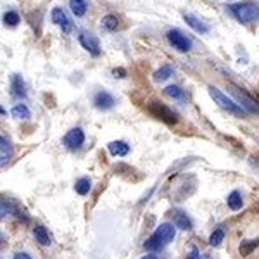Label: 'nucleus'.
<instances>
[{
  "mask_svg": "<svg viewBox=\"0 0 259 259\" xmlns=\"http://www.w3.org/2000/svg\"><path fill=\"white\" fill-rule=\"evenodd\" d=\"M75 188H76V192H78L80 195H86L90 192V188H92V180L86 178V176L80 178V180L76 181Z\"/></svg>",
  "mask_w": 259,
  "mask_h": 259,
  "instance_id": "22",
  "label": "nucleus"
},
{
  "mask_svg": "<svg viewBox=\"0 0 259 259\" xmlns=\"http://www.w3.org/2000/svg\"><path fill=\"white\" fill-rule=\"evenodd\" d=\"M50 17H52V21H54V23L57 24L59 28H61L62 33L69 35L73 31V23L69 21V17L66 16V12L61 9V7H55V9L52 10Z\"/></svg>",
  "mask_w": 259,
  "mask_h": 259,
  "instance_id": "9",
  "label": "nucleus"
},
{
  "mask_svg": "<svg viewBox=\"0 0 259 259\" xmlns=\"http://www.w3.org/2000/svg\"><path fill=\"white\" fill-rule=\"evenodd\" d=\"M173 73H174L173 66L164 64V66H161V68L157 69L156 73H154V80H156V82H164V80L171 78V76H173Z\"/></svg>",
  "mask_w": 259,
  "mask_h": 259,
  "instance_id": "18",
  "label": "nucleus"
},
{
  "mask_svg": "<svg viewBox=\"0 0 259 259\" xmlns=\"http://www.w3.org/2000/svg\"><path fill=\"white\" fill-rule=\"evenodd\" d=\"M174 233H176V226L173 223H163L156 228V232L145 240L143 247L147 251H161L163 247H166L170 242H173Z\"/></svg>",
  "mask_w": 259,
  "mask_h": 259,
  "instance_id": "2",
  "label": "nucleus"
},
{
  "mask_svg": "<svg viewBox=\"0 0 259 259\" xmlns=\"http://www.w3.org/2000/svg\"><path fill=\"white\" fill-rule=\"evenodd\" d=\"M173 225L176 226V228H180V230H192L194 223H192V219L187 216V213L174 211L173 213Z\"/></svg>",
  "mask_w": 259,
  "mask_h": 259,
  "instance_id": "12",
  "label": "nucleus"
},
{
  "mask_svg": "<svg viewBox=\"0 0 259 259\" xmlns=\"http://www.w3.org/2000/svg\"><path fill=\"white\" fill-rule=\"evenodd\" d=\"M226 7L233 14V17L242 24L256 23L259 19V0H244V2L230 3Z\"/></svg>",
  "mask_w": 259,
  "mask_h": 259,
  "instance_id": "1",
  "label": "nucleus"
},
{
  "mask_svg": "<svg viewBox=\"0 0 259 259\" xmlns=\"http://www.w3.org/2000/svg\"><path fill=\"white\" fill-rule=\"evenodd\" d=\"M259 246V240H247V242H242L240 244V254L242 256H249L251 253L254 251V247Z\"/></svg>",
  "mask_w": 259,
  "mask_h": 259,
  "instance_id": "26",
  "label": "nucleus"
},
{
  "mask_svg": "<svg viewBox=\"0 0 259 259\" xmlns=\"http://www.w3.org/2000/svg\"><path fill=\"white\" fill-rule=\"evenodd\" d=\"M7 163H9V156H2V157H0V168L7 166Z\"/></svg>",
  "mask_w": 259,
  "mask_h": 259,
  "instance_id": "32",
  "label": "nucleus"
},
{
  "mask_svg": "<svg viewBox=\"0 0 259 259\" xmlns=\"http://www.w3.org/2000/svg\"><path fill=\"white\" fill-rule=\"evenodd\" d=\"M78 40H80V43H82V47L85 48L86 52H90L92 55H100V43H99V40H97L95 37H93L92 33H86V31H83L82 35L78 37Z\"/></svg>",
  "mask_w": 259,
  "mask_h": 259,
  "instance_id": "7",
  "label": "nucleus"
},
{
  "mask_svg": "<svg viewBox=\"0 0 259 259\" xmlns=\"http://www.w3.org/2000/svg\"><path fill=\"white\" fill-rule=\"evenodd\" d=\"M107 149H109V152L113 154L114 157H125V156H128V152H130V145L127 142H123V140L111 142L109 145H107Z\"/></svg>",
  "mask_w": 259,
  "mask_h": 259,
  "instance_id": "13",
  "label": "nucleus"
},
{
  "mask_svg": "<svg viewBox=\"0 0 259 259\" xmlns=\"http://www.w3.org/2000/svg\"><path fill=\"white\" fill-rule=\"evenodd\" d=\"M166 37H168V42L171 43V47L176 48L178 52H190L192 50V40L183 33V31L173 28V30L168 31Z\"/></svg>",
  "mask_w": 259,
  "mask_h": 259,
  "instance_id": "6",
  "label": "nucleus"
},
{
  "mask_svg": "<svg viewBox=\"0 0 259 259\" xmlns=\"http://www.w3.org/2000/svg\"><path fill=\"white\" fill-rule=\"evenodd\" d=\"M5 244H7V237L3 235V233H0V249L5 247Z\"/></svg>",
  "mask_w": 259,
  "mask_h": 259,
  "instance_id": "31",
  "label": "nucleus"
},
{
  "mask_svg": "<svg viewBox=\"0 0 259 259\" xmlns=\"http://www.w3.org/2000/svg\"><path fill=\"white\" fill-rule=\"evenodd\" d=\"M209 95L213 97V100H215L216 104H218L221 109H225V111H228L230 114H233V116H239V118H246L247 116V113L246 111L242 109V107L239 106V104H235L233 102L230 97H226L225 93L221 92L219 88H216V86H209Z\"/></svg>",
  "mask_w": 259,
  "mask_h": 259,
  "instance_id": "3",
  "label": "nucleus"
},
{
  "mask_svg": "<svg viewBox=\"0 0 259 259\" xmlns=\"http://www.w3.org/2000/svg\"><path fill=\"white\" fill-rule=\"evenodd\" d=\"M164 93H166L168 97H171L173 100H183L185 99V90L178 85L166 86V88H164Z\"/></svg>",
  "mask_w": 259,
  "mask_h": 259,
  "instance_id": "19",
  "label": "nucleus"
},
{
  "mask_svg": "<svg viewBox=\"0 0 259 259\" xmlns=\"http://www.w3.org/2000/svg\"><path fill=\"white\" fill-rule=\"evenodd\" d=\"M187 259H201V253H199L197 247H192L190 253H188V256H187Z\"/></svg>",
  "mask_w": 259,
  "mask_h": 259,
  "instance_id": "29",
  "label": "nucleus"
},
{
  "mask_svg": "<svg viewBox=\"0 0 259 259\" xmlns=\"http://www.w3.org/2000/svg\"><path fill=\"white\" fill-rule=\"evenodd\" d=\"M228 90H230V93L235 97L239 106L242 107L246 113H253V114H258L259 116V102L256 99H253L246 90L239 88V86H235V85H230Z\"/></svg>",
  "mask_w": 259,
  "mask_h": 259,
  "instance_id": "4",
  "label": "nucleus"
},
{
  "mask_svg": "<svg viewBox=\"0 0 259 259\" xmlns=\"http://www.w3.org/2000/svg\"><path fill=\"white\" fill-rule=\"evenodd\" d=\"M10 90L16 97H26V85H24V80L19 75L10 76Z\"/></svg>",
  "mask_w": 259,
  "mask_h": 259,
  "instance_id": "14",
  "label": "nucleus"
},
{
  "mask_svg": "<svg viewBox=\"0 0 259 259\" xmlns=\"http://www.w3.org/2000/svg\"><path fill=\"white\" fill-rule=\"evenodd\" d=\"M206 259H211V258H209V256H206Z\"/></svg>",
  "mask_w": 259,
  "mask_h": 259,
  "instance_id": "35",
  "label": "nucleus"
},
{
  "mask_svg": "<svg viewBox=\"0 0 259 259\" xmlns=\"http://www.w3.org/2000/svg\"><path fill=\"white\" fill-rule=\"evenodd\" d=\"M142 259H159L156 256V254H145V256H143Z\"/></svg>",
  "mask_w": 259,
  "mask_h": 259,
  "instance_id": "33",
  "label": "nucleus"
},
{
  "mask_svg": "<svg viewBox=\"0 0 259 259\" xmlns=\"http://www.w3.org/2000/svg\"><path fill=\"white\" fill-rule=\"evenodd\" d=\"M0 152H3L5 156H12V145H10V142L5 138V136L0 135Z\"/></svg>",
  "mask_w": 259,
  "mask_h": 259,
  "instance_id": "27",
  "label": "nucleus"
},
{
  "mask_svg": "<svg viewBox=\"0 0 259 259\" xmlns=\"http://www.w3.org/2000/svg\"><path fill=\"white\" fill-rule=\"evenodd\" d=\"M223 240H225V230H221V228L215 230V232L211 233V237H209V244L215 247L221 246Z\"/></svg>",
  "mask_w": 259,
  "mask_h": 259,
  "instance_id": "25",
  "label": "nucleus"
},
{
  "mask_svg": "<svg viewBox=\"0 0 259 259\" xmlns=\"http://www.w3.org/2000/svg\"><path fill=\"white\" fill-rule=\"evenodd\" d=\"M113 75H114V78H125V76H127V69L116 68V69H113Z\"/></svg>",
  "mask_w": 259,
  "mask_h": 259,
  "instance_id": "28",
  "label": "nucleus"
},
{
  "mask_svg": "<svg viewBox=\"0 0 259 259\" xmlns=\"http://www.w3.org/2000/svg\"><path fill=\"white\" fill-rule=\"evenodd\" d=\"M12 213H19L12 201H0V218L7 215H12Z\"/></svg>",
  "mask_w": 259,
  "mask_h": 259,
  "instance_id": "23",
  "label": "nucleus"
},
{
  "mask_svg": "<svg viewBox=\"0 0 259 259\" xmlns=\"http://www.w3.org/2000/svg\"><path fill=\"white\" fill-rule=\"evenodd\" d=\"M93 106H95L97 109H100V111L113 109V107L116 106V99H114L113 93L102 90V92L95 93V97H93Z\"/></svg>",
  "mask_w": 259,
  "mask_h": 259,
  "instance_id": "10",
  "label": "nucleus"
},
{
  "mask_svg": "<svg viewBox=\"0 0 259 259\" xmlns=\"http://www.w3.org/2000/svg\"><path fill=\"white\" fill-rule=\"evenodd\" d=\"M62 142H64V145L68 147V149H78V147H82L83 142H85V133H83L82 128H73L66 133Z\"/></svg>",
  "mask_w": 259,
  "mask_h": 259,
  "instance_id": "8",
  "label": "nucleus"
},
{
  "mask_svg": "<svg viewBox=\"0 0 259 259\" xmlns=\"http://www.w3.org/2000/svg\"><path fill=\"white\" fill-rule=\"evenodd\" d=\"M183 19H185V23H187L188 26H190L194 31H197V33L206 35V33L209 31V26H208V24H206L204 21L199 19L197 16H194V14H183Z\"/></svg>",
  "mask_w": 259,
  "mask_h": 259,
  "instance_id": "11",
  "label": "nucleus"
},
{
  "mask_svg": "<svg viewBox=\"0 0 259 259\" xmlns=\"http://www.w3.org/2000/svg\"><path fill=\"white\" fill-rule=\"evenodd\" d=\"M147 111H149L156 120L164 121L166 125H176L178 123V114L163 102H150L149 106H147Z\"/></svg>",
  "mask_w": 259,
  "mask_h": 259,
  "instance_id": "5",
  "label": "nucleus"
},
{
  "mask_svg": "<svg viewBox=\"0 0 259 259\" xmlns=\"http://www.w3.org/2000/svg\"><path fill=\"white\" fill-rule=\"evenodd\" d=\"M14 259H31V256L28 253H16Z\"/></svg>",
  "mask_w": 259,
  "mask_h": 259,
  "instance_id": "30",
  "label": "nucleus"
},
{
  "mask_svg": "<svg viewBox=\"0 0 259 259\" xmlns=\"http://www.w3.org/2000/svg\"><path fill=\"white\" fill-rule=\"evenodd\" d=\"M226 204H228V208L232 209V211H239V209H242L244 206V201H242V195H240V192H232V194L228 195V199H226Z\"/></svg>",
  "mask_w": 259,
  "mask_h": 259,
  "instance_id": "17",
  "label": "nucleus"
},
{
  "mask_svg": "<svg viewBox=\"0 0 259 259\" xmlns=\"http://www.w3.org/2000/svg\"><path fill=\"white\" fill-rule=\"evenodd\" d=\"M10 114H12L16 120H28V118L31 116L30 109H28L24 104H17V106H14L12 111H10Z\"/></svg>",
  "mask_w": 259,
  "mask_h": 259,
  "instance_id": "20",
  "label": "nucleus"
},
{
  "mask_svg": "<svg viewBox=\"0 0 259 259\" xmlns=\"http://www.w3.org/2000/svg\"><path fill=\"white\" fill-rule=\"evenodd\" d=\"M118 26H120V19H118L116 16H113V14H107V16L102 17V28L107 31H114L118 30Z\"/></svg>",
  "mask_w": 259,
  "mask_h": 259,
  "instance_id": "21",
  "label": "nucleus"
},
{
  "mask_svg": "<svg viewBox=\"0 0 259 259\" xmlns=\"http://www.w3.org/2000/svg\"><path fill=\"white\" fill-rule=\"evenodd\" d=\"M0 114H5V111H3L2 107H0Z\"/></svg>",
  "mask_w": 259,
  "mask_h": 259,
  "instance_id": "34",
  "label": "nucleus"
},
{
  "mask_svg": "<svg viewBox=\"0 0 259 259\" xmlns=\"http://www.w3.org/2000/svg\"><path fill=\"white\" fill-rule=\"evenodd\" d=\"M19 21H21L19 14L14 12V10H9V12L3 14V24H5V26L14 28V26H17V24H19Z\"/></svg>",
  "mask_w": 259,
  "mask_h": 259,
  "instance_id": "24",
  "label": "nucleus"
},
{
  "mask_svg": "<svg viewBox=\"0 0 259 259\" xmlns=\"http://www.w3.org/2000/svg\"><path fill=\"white\" fill-rule=\"evenodd\" d=\"M86 2L85 0H69V9H71V12L75 14L76 17H82L86 14Z\"/></svg>",
  "mask_w": 259,
  "mask_h": 259,
  "instance_id": "16",
  "label": "nucleus"
},
{
  "mask_svg": "<svg viewBox=\"0 0 259 259\" xmlns=\"http://www.w3.org/2000/svg\"><path fill=\"white\" fill-rule=\"evenodd\" d=\"M33 235H35V239H37V242L40 244V246H50L52 244V237L48 235V232H47L45 226L37 225L33 228Z\"/></svg>",
  "mask_w": 259,
  "mask_h": 259,
  "instance_id": "15",
  "label": "nucleus"
}]
</instances>
